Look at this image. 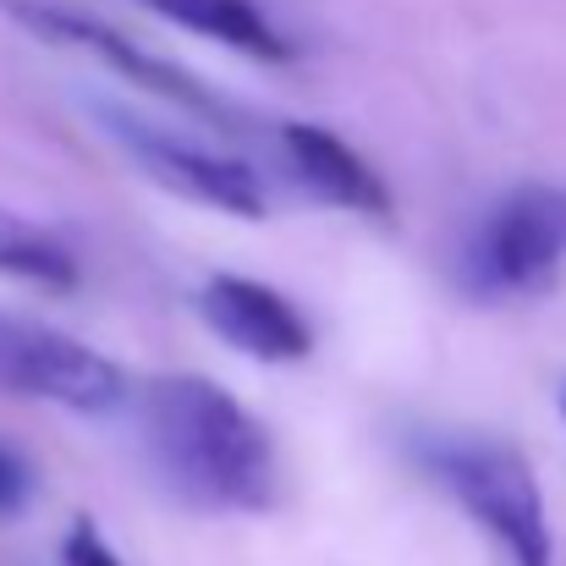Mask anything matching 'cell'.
I'll list each match as a JSON object with an SVG mask.
<instances>
[{
    "label": "cell",
    "mask_w": 566,
    "mask_h": 566,
    "mask_svg": "<svg viewBox=\"0 0 566 566\" xmlns=\"http://www.w3.org/2000/svg\"><path fill=\"white\" fill-rule=\"evenodd\" d=\"M138 446L171 501L203 517H259L281 506L270 429L214 379L160 375L138 390Z\"/></svg>",
    "instance_id": "6da1fadb"
},
{
    "label": "cell",
    "mask_w": 566,
    "mask_h": 566,
    "mask_svg": "<svg viewBox=\"0 0 566 566\" xmlns=\"http://www.w3.org/2000/svg\"><path fill=\"white\" fill-rule=\"evenodd\" d=\"M418 462L451 495V506L484 528V539L506 566H556L545 495L517 446L484 434H451V440H429Z\"/></svg>",
    "instance_id": "7a4b0ae2"
},
{
    "label": "cell",
    "mask_w": 566,
    "mask_h": 566,
    "mask_svg": "<svg viewBox=\"0 0 566 566\" xmlns=\"http://www.w3.org/2000/svg\"><path fill=\"white\" fill-rule=\"evenodd\" d=\"M0 17L17 22L22 33H33L39 44H55V50H66V55H88L94 66L127 77V83L144 88L149 99L177 105L182 116L214 127V133H242V127H248V116L231 111L203 77H192L188 66L155 55L149 44H138V39L122 33L116 22L94 17L88 6H72V0H0Z\"/></svg>",
    "instance_id": "3957f363"
},
{
    "label": "cell",
    "mask_w": 566,
    "mask_h": 566,
    "mask_svg": "<svg viewBox=\"0 0 566 566\" xmlns=\"http://www.w3.org/2000/svg\"><path fill=\"white\" fill-rule=\"evenodd\" d=\"M99 127L116 138V149L155 182V188L177 192L188 203H203L214 214H231V220H264L270 214V198H264V177L237 160V155H220L209 144H192L182 133H166L133 111H111V105H94Z\"/></svg>",
    "instance_id": "277c9868"
},
{
    "label": "cell",
    "mask_w": 566,
    "mask_h": 566,
    "mask_svg": "<svg viewBox=\"0 0 566 566\" xmlns=\"http://www.w3.org/2000/svg\"><path fill=\"white\" fill-rule=\"evenodd\" d=\"M562 270H566V259H562L556 231H551L539 182L506 192L473 226L468 253H462V286L479 303H517V297L551 292L562 281Z\"/></svg>",
    "instance_id": "5b68a950"
},
{
    "label": "cell",
    "mask_w": 566,
    "mask_h": 566,
    "mask_svg": "<svg viewBox=\"0 0 566 566\" xmlns=\"http://www.w3.org/2000/svg\"><path fill=\"white\" fill-rule=\"evenodd\" d=\"M0 390L39 396L50 407L94 418V412L122 407L127 379L99 347H88V342H77L55 325L0 314Z\"/></svg>",
    "instance_id": "8992f818"
},
{
    "label": "cell",
    "mask_w": 566,
    "mask_h": 566,
    "mask_svg": "<svg viewBox=\"0 0 566 566\" xmlns=\"http://www.w3.org/2000/svg\"><path fill=\"white\" fill-rule=\"evenodd\" d=\"M198 314L203 325L242 358L259 364H303L314 353V331L297 314L292 297L253 275H209L198 286Z\"/></svg>",
    "instance_id": "52a82bcc"
},
{
    "label": "cell",
    "mask_w": 566,
    "mask_h": 566,
    "mask_svg": "<svg viewBox=\"0 0 566 566\" xmlns=\"http://www.w3.org/2000/svg\"><path fill=\"white\" fill-rule=\"evenodd\" d=\"M275 149L292 171V182L308 192L314 203H331V209H353V214H369V220H390V188L379 182V171H369V160L342 144L336 133L314 127V122H286L275 127Z\"/></svg>",
    "instance_id": "ba28073f"
},
{
    "label": "cell",
    "mask_w": 566,
    "mask_h": 566,
    "mask_svg": "<svg viewBox=\"0 0 566 566\" xmlns=\"http://www.w3.org/2000/svg\"><path fill=\"white\" fill-rule=\"evenodd\" d=\"M138 6L160 11L166 22L188 28L198 39H214L237 55H253V61H270V66L292 61V39L253 0H138Z\"/></svg>",
    "instance_id": "9c48e42d"
},
{
    "label": "cell",
    "mask_w": 566,
    "mask_h": 566,
    "mask_svg": "<svg viewBox=\"0 0 566 566\" xmlns=\"http://www.w3.org/2000/svg\"><path fill=\"white\" fill-rule=\"evenodd\" d=\"M0 275L39 286V292H72L83 281V264L61 231H50L17 209H0Z\"/></svg>",
    "instance_id": "30bf717a"
},
{
    "label": "cell",
    "mask_w": 566,
    "mask_h": 566,
    "mask_svg": "<svg viewBox=\"0 0 566 566\" xmlns=\"http://www.w3.org/2000/svg\"><path fill=\"white\" fill-rule=\"evenodd\" d=\"M61 566H127V562L105 545V534L94 528V517H72V528L61 539Z\"/></svg>",
    "instance_id": "8fae6325"
},
{
    "label": "cell",
    "mask_w": 566,
    "mask_h": 566,
    "mask_svg": "<svg viewBox=\"0 0 566 566\" xmlns=\"http://www.w3.org/2000/svg\"><path fill=\"white\" fill-rule=\"evenodd\" d=\"M28 495H33V473H28V462H22L11 446H0V523L17 517V512L28 506Z\"/></svg>",
    "instance_id": "7c38bea8"
},
{
    "label": "cell",
    "mask_w": 566,
    "mask_h": 566,
    "mask_svg": "<svg viewBox=\"0 0 566 566\" xmlns=\"http://www.w3.org/2000/svg\"><path fill=\"white\" fill-rule=\"evenodd\" d=\"M539 192H545V214H551V231H556L562 259H566V188H545V182H539Z\"/></svg>",
    "instance_id": "4fadbf2b"
},
{
    "label": "cell",
    "mask_w": 566,
    "mask_h": 566,
    "mask_svg": "<svg viewBox=\"0 0 566 566\" xmlns=\"http://www.w3.org/2000/svg\"><path fill=\"white\" fill-rule=\"evenodd\" d=\"M562 412H566V385H562Z\"/></svg>",
    "instance_id": "5bb4252c"
}]
</instances>
